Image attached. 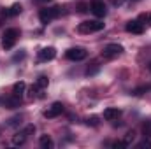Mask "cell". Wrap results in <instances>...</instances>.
<instances>
[{"mask_svg":"<svg viewBox=\"0 0 151 149\" xmlns=\"http://www.w3.org/2000/svg\"><path fill=\"white\" fill-rule=\"evenodd\" d=\"M18 125H21V116H14V117H11L9 121H7V126H18Z\"/></svg>","mask_w":151,"mask_h":149,"instance_id":"obj_17","label":"cell"},{"mask_svg":"<svg viewBox=\"0 0 151 149\" xmlns=\"http://www.w3.org/2000/svg\"><path fill=\"white\" fill-rule=\"evenodd\" d=\"M25 58V51H21V53H18L16 56H14V62H18V60H23Z\"/></svg>","mask_w":151,"mask_h":149,"instance_id":"obj_22","label":"cell"},{"mask_svg":"<svg viewBox=\"0 0 151 149\" xmlns=\"http://www.w3.org/2000/svg\"><path fill=\"white\" fill-rule=\"evenodd\" d=\"M19 104H21V98L16 97V95H11V97H7V98L4 100V105H5L7 109H16V107H19Z\"/></svg>","mask_w":151,"mask_h":149,"instance_id":"obj_12","label":"cell"},{"mask_svg":"<svg viewBox=\"0 0 151 149\" xmlns=\"http://www.w3.org/2000/svg\"><path fill=\"white\" fill-rule=\"evenodd\" d=\"M139 21L144 25V23H148V27H151V12L150 14H141L139 16Z\"/></svg>","mask_w":151,"mask_h":149,"instance_id":"obj_18","label":"cell"},{"mask_svg":"<svg viewBox=\"0 0 151 149\" xmlns=\"http://www.w3.org/2000/svg\"><path fill=\"white\" fill-rule=\"evenodd\" d=\"M77 30L79 34H95V32L104 30V23L102 21H83L77 27Z\"/></svg>","mask_w":151,"mask_h":149,"instance_id":"obj_3","label":"cell"},{"mask_svg":"<svg viewBox=\"0 0 151 149\" xmlns=\"http://www.w3.org/2000/svg\"><path fill=\"white\" fill-rule=\"evenodd\" d=\"M37 56H39L40 62H49V60H53V58L56 56V49L51 47V46H49V47H42V49L39 51Z\"/></svg>","mask_w":151,"mask_h":149,"instance_id":"obj_10","label":"cell"},{"mask_svg":"<svg viewBox=\"0 0 151 149\" xmlns=\"http://www.w3.org/2000/svg\"><path fill=\"white\" fill-rule=\"evenodd\" d=\"M34 132H35V126H34V125H28V126H25L21 132H18V133L12 137V144H14V146H23V144L27 142L28 135H32Z\"/></svg>","mask_w":151,"mask_h":149,"instance_id":"obj_4","label":"cell"},{"mask_svg":"<svg viewBox=\"0 0 151 149\" xmlns=\"http://www.w3.org/2000/svg\"><path fill=\"white\" fill-rule=\"evenodd\" d=\"M119 116H121V111H119L118 107H107V109L104 111V117H106L107 121H116Z\"/></svg>","mask_w":151,"mask_h":149,"instance_id":"obj_11","label":"cell"},{"mask_svg":"<svg viewBox=\"0 0 151 149\" xmlns=\"http://www.w3.org/2000/svg\"><path fill=\"white\" fill-rule=\"evenodd\" d=\"M63 112V104L62 102H55L47 111H44V117H47V119H53V117H56V116H60Z\"/></svg>","mask_w":151,"mask_h":149,"instance_id":"obj_7","label":"cell"},{"mask_svg":"<svg viewBox=\"0 0 151 149\" xmlns=\"http://www.w3.org/2000/svg\"><path fill=\"white\" fill-rule=\"evenodd\" d=\"M35 84H37V86L40 88V90H44V88H47L49 81H47V77H46V75H40V77L37 79V82H35Z\"/></svg>","mask_w":151,"mask_h":149,"instance_id":"obj_16","label":"cell"},{"mask_svg":"<svg viewBox=\"0 0 151 149\" xmlns=\"http://www.w3.org/2000/svg\"><path fill=\"white\" fill-rule=\"evenodd\" d=\"M121 53H123V46H121V44H107V46L102 49V56L107 58V60L118 58Z\"/></svg>","mask_w":151,"mask_h":149,"instance_id":"obj_5","label":"cell"},{"mask_svg":"<svg viewBox=\"0 0 151 149\" xmlns=\"http://www.w3.org/2000/svg\"><path fill=\"white\" fill-rule=\"evenodd\" d=\"M19 37V30L18 28H9L4 32V39H2V47L4 49H12L16 40Z\"/></svg>","mask_w":151,"mask_h":149,"instance_id":"obj_1","label":"cell"},{"mask_svg":"<svg viewBox=\"0 0 151 149\" xmlns=\"http://www.w3.org/2000/svg\"><path fill=\"white\" fill-rule=\"evenodd\" d=\"M21 11H23L21 4H12V5H11L7 11H5V16H18Z\"/></svg>","mask_w":151,"mask_h":149,"instance_id":"obj_15","label":"cell"},{"mask_svg":"<svg viewBox=\"0 0 151 149\" xmlns=\"http://www.w3.org/2000/svg\"><path fill=\"white\" fill-rule=\"evenodd\" d=\"M86 54H88V53H86L83 47H70V49H67V53H65V56H67L69 60H72V62H81V60H84Z\"/></svg>","mask_w":151,"mask_h":149,"instance_id":"obj_6","label":"cell"},{"mask_svg":"<svg viewBox=\"0 0 151 149\" xmlns=\"http://www.w3.org/2000/svg\"><path fill=\"white\" fill-rule=\"evenodd\" d=\"M86 125H88V126H97V125H99V117H97V116L88 117V119H86Z\"/></svg>","mask_w":151,"mask_h":149,"instance_id":"obj_19","label":"cell"},{"mask_svg":"<svg viewBox=\"0 0 151 149\" xmlns=\"http://www.w3.org/2000/svg\"><path fill=\"white\" fill-rule=\"evenodd\" d=\"M91 12L97 16V18H104L106 14H107V9H106V4L102 2V0H95L93 4H91Z\"/></svg>","mask_w":151,"mask_h":149,"instance_id":"obj_9","label":"cell"},{"mask_svg":"<svg viewBox=\"0 0 151 149\" xmlns=\"http://www.w3.org/2000/svg\"><path fill=\"white\" fill-rule=\"evenodd\" d=\"M142 132H144V137H151V123H146L142 126Z\"/></svg>","mask_w":151,"mask_h":149,"instance_id":"obj_20","label":"cell"},{"mask_svg":"<svg viewBox=\"0 0 151 149\" xmlns=\"http://www.w3.org/2000/svg\"><path fill=\"white\" fill-rule=\"evenodd\" d=\"M25 88H27V84L23 82V81H19V82H16L14 86H12V95H16V97H23V93H25Z\"/></svg>","mask_w":151,"mask_h":149,"instance_id":"obj_14","label":"cell"},{"mask_svg":"<svg viewBox=\"0 0 151 149\" xmlns=\"http://www.w3.org/2000/svg\"><path fill=\"white\" fill-rule=\"evenodd\" d=\"M137 148H151V142L150 140H142L141 144H137Z\"/></svg>","mask_w":151,"mask_h":149,"instance_id":"obj_21","label":"cell"},{"mask_svg":"<svg viewBox=\"0 0 151 149\" xmlns=\"http://www.w3.org/2000/svg\"><path fill=\"white\" fill-rule=\"evenodd\" d=\"M39 146L42 149H51L55 146V142H53V139H51L49 135H42V137L39 139Z\"/></svg>","mask_w":151,"mask_h":149,"instance_id":"obj_13","label":"cell"},{"mask_svg":"<svg viewBox=\"0 0 151 149\" xmlns=\"http://www.w3.org/2000/svg\"><path fill=\"white\" fill-rule=\"evenodd\" d=\"M125 30H127V32H130V34L141 35V34L144 32V25H142V23H141L139 19H134V21H128V23H127Z\"/></svg>","mask_w":151,"mask_h":149,"instance_id":"obj_8","label":"cell"},{"mask_svg":"<svg viewBox=\"0 0 151 149\" xmlns=\"http://www.w3.org/2000/svg\"><path fill=\"white\" fill-rule=\"evenodd\" d=\"M62 14V7H49V9H40V12H39V19H40V23H44V25H47L49 21H53L55 18H58Z\"/></svg>","mask_w":151,"mask_h":149,"instance_id":"obj_2","label":"cell"}]
</instances>
